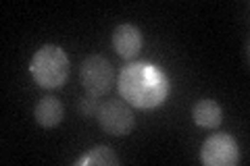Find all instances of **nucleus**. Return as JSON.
I'll return each mask as SVG.
<instances>
[{
    "mask_svg": "<svg viewBox=\"0 0 250 166\" xmlns=\"http://www.w3.org/2000/svg\"><path fill=\"white\" fill-rule=\"evenodd\" d=\"M96 118L103 131L111 133V135H127L136 123L134 110L123 100H108L104 104H100Z\"/></svg>",
    "mask_w": 250,
    "mask_h": 166,
    "instance_id": "nucleus-4",
    "label": "nucleus"
},
{
    "mask_svg": "<svg viewBox=\"0 0 250 166\" xmlns=\"http://www.w3.org/2000/svg\"><path fill=\"white\" fill-rule=\"evenodd\" d=\"M77 164H94V166H117L119 158L108 146H96L90 149L88 156H83Z\"/></svg>",
    "mask_w": 250,
    "mask_h": 166,
    "instance_id": "nucleus-9",
    "label": "nucleus"
},
{
    "mask_svg": "<svg viewBox=\"0 0 250 166\" xmlns=\"http://www.w3.org/2000/svg\"><path fill=\"white\" fill-rule=\"evenodd\" d=\"M98 108H100L98 100L94 98V96H90V93H85V96L80 100V112H82V116H85V118L96 116V114H98Z\"/></svg>",
    "mask_w": 250,
    "mask_h": 166,
    "instance_id": "nucleus-10",
    "label": "nucleus"
},
{
    "mask_svg": "<svg viewBox=\"0 0 250 166\" xmlns=\"http://www.w3.org/2000/svg\"><path fill=\"white\" fill-rule=\"evenodd\" d=\"M119 93L129 106L152 110L165 104L169 81L165 73L150 62H131L119 73Z\"/></svg>",
    "mask_w": 250,
    "mask_h": 166,
    "instance_id": "nucleus-1",
    "label": "nucleus"
},
{
    "mask_svg": "<svg viewBox=\"0 0 250 166\" xmlns=\"http://www.w3.org/2000/svg\"><path fill=\"white\" fill-rule=\"evenodd\" d=\"M192 118L202 129H215L223 121V108L213 98H202L192 108Z\"/></svg>",
    "mask_w": 250,
    "mask_h": 166,
    "instance_id": "nucleus-8",
    "label": "nucleus"
},
{
    "mask_svg": "<svg viewBox=\"0 0 250 166\" xmlns=\"http://www.w3.org/2000/svg\"><path fill=\"white\" fill-rule=\"evenodd\" d=\"M200 160L207 166H236L240 160L238 141L228 133L210 135L200 149Z\"/></svg>",
    "mask_w": 250,
    "mask_h": 166,
    "instance_id": "nucleus-5",
    "label": "nucleus"
},
{
    "mask_svg": "<svg viewBox=\"0 0 250 166\" xmlns=\"http://www.w3.org/2000/svg\"><path fill=\"white\" fill-rule=\"evenodd\" d=\"M144 37L142 31L136 25H129V23H123V25L115 27L113 31V48L117 50V54L123 58H136L140 50H142Z\"/></svg>",
    "mask_w": 250,
    "mask_h": 166,
    "instance_id": "nucleus-6",
    "label": "nucleus"
},
{
    "mask_svg": "<svg viewBox=\"0 0 250 166\" xmlns=\"http://www.w3.org/2000/svg\"><path fill=\"white\" fill-rule=\"evenodd\" d=\"M34 116H36V123L44 129H52L61 125L62 116H65V108H62V102L54 96H44L40 102L36 104L34 110Z\"/></svg>",
    "mask_w": 250,
    "mask_h": 166,
    "instance_id": "nucleus-7",
    "label": "nucleus"
},
{
    "mask_svg": "<svg viewBox=\"0 0 250 166\" xmlns=\"http://www.w3.org/2000/svg\"><path fill=\"white\" fill-rule=\"evenodd\" d=\"M29 73L34 81L44 90H59L69 79V58L62 48L52 44L36 50L29 62Z\"/></svg>",
    "mask_w": 250,
    "mask_h": 166,
    "instance_id": "nucleus-2",
    "label": "nucleus"
},
{
    "mask_svg": "<svg viewBox=\"0 0 250 166\" xmlns=\"http://www.w3.org/2000/svg\"><path fill=\"white\" fill-rule=\"evenodd\" d=\"M80 81L85 93L100 98L113 88V67L104 56H88L80 67Z\"/></svg>",
    "mask_w": 250,
    "mask_h": 166,
    "instance_id": "nucleus-3",
    "label": "nucleus"
}]
</instances>
